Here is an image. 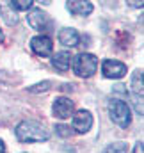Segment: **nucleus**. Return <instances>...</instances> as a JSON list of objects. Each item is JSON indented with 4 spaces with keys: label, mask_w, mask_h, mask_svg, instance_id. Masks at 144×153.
<instances>
[{
    "label": "nucleus",
    "mask_w": 144,
    "mask_h": 153,
    "mask_svg": "<svg viewBox=\"0 0 144 153\" xmlns=\"http://www.w3.org/2000/svg\"><path fill=\"white\" fill-rule=\"evenodd\" d=\"M14 132L22 143H41L48 139V132L37 121H22Z\"/></svg>",
    "instance_id": "f257e3e1"
},
{
    "label": "nucleus",
    "mask_w": 144,
    "mask_h": 153,
    "mask_svg": "<svg viewBox=\"0 0 144 153\" xmlns=\"http://www.w3.org/2000/svg\"><path fill=\"white\" fill-rule=\"evenodd\" d=\"M108 114H110V119L116 125H119L121 128H126L132 121V112H130L128 103H125L121 100H112L108 103Z\"/></svg>",
    "instance_id": "f03ea898"
},
{
    "label": "nucleus",
    "mask_w": 144,
    "mask_h": 153,
    "mask_svg": "<svg viewBox=\"0 0 144 153\" xmlns=\"http://www.w3.org/2000/svg\"><path fill=\"white\" fill-rule=\"evenodd\" d=\"M75 73L78 76H84V78H89L96 71L98 68V59L93 55V53H78L75 57Z\"/></svg>",
    "instance_id": "7ed1b4c3"
},
{
    "label": "nucleus",
    "mask_w": 144,
    "mask_h": 153,
    "mask_svg": "<svg viewBox=\"0 0 144 153\" xmlns=\"http://www.w3.org/2000/svg\"><path fill=\"white\" fill-rule=\"evenodd\" d=\"M102 73L107 78H121V76L126 75V66L119 61H114V59H105L103 64H102Z\"/></svg>",
    "instance_id": "20e7f679"
},
{
    "label": "nucleus",
    "mask_w": 144,
    "mask_h": 153,
    "mask_svg": "<svg viewBox=\"0 0 144 153\" xmlns=\"http://www.w3.org/2000/svg\"><path fill=\"white\" fill-rule=\"evenodd\" d=\"M52 111H53V116H55V117H59V119H68L70 116H73L75 105H73V102L70 98L61 96V98H57V100L53 102Z\"/></svg>",
    "instance_id": "39448f33"
},
{
    "label": "nucleus",
    "mask_w": 144,
    "mask_h": 153,
    "mask_svg": "<svg viewBox=\"0 0 144 153\" xmlns=\"http://www.w3.org/2000/svg\"><path fill=\"white\" fill-rule=\"evenodd\" d=\"M93 126V116L89 111H78L73 116V130L78 134H85L89 132Z\"/></svg>",
    "instance_id": "423d86ee"
},
{
    "label": "nucleus",
    "mask_w": 144,
    "mask_h": 153,
    "mask_svg": "<svg viewBox=\"0 0 144 153\" xmlns=\"http://www.w3.org/2000/svg\"><path fill=\"white\" fill-rule=\"evenodd\" d=\"M27 22H29V25H30L32 29H36V30H45V29L50 25L48 14L43 13L41 9H32V11L29 13V16H27Z\"/></svg>",
    "instance_id": "0eeeda50"
},
{
    "label": "nucleus",
    "mask_w": 144,
    "mask_h": 153,
    "mask_svg": "<svg viewBox=\"0 0 144 153\" xmlns=\"http://www.w3.org/2000/svg\"><path fill=\"white\" fill-rule=\"evenodd\" d=\"M30 46L41 57H48L52 53V39L48 36H36L30 39Z\"/></svg>",
    "instance_id": "6e6552de"
},
{
    "label": "nucleus",
    "mask_w": 144,
    "mask_h": 153,
    "mask_svg": "<svg viewBox=\"0 0 144 153\" xmlns=\"http://www.w3.org/2000/svg\"><path fill=\"white\" fill-rule=\"evenodd\" d=\"M68 11L75 14V16H87L93 13V4L91 2H80V0H75V2H68L66 4Z\"/></svg>",
    "instance_id": "1a4fd4ad"
},
{
    "label": "nucleus",
    "mask_w": 144,
    "mask_h": 153,
    "mask_svg": "<svg viewBox=\"0 0 144 153\" xmlns=\"http://www.w3.org/2000/svg\"><path fill=\"white\" fill-rule=\"evenodd\" d=\"M59 41H61V45H64V46H68V48H73V46H76L78 45V41H80V36H78V32L75 30V29H62L61 32H59Z\"/></svg>",
    "instance_id": "9d476101"
},
{
    "label": "nucleus",
    "mask_w": 144,
    "mask_h": 153,
    "mask_svg": "<svg viewBox=\"0 0 144 153\" xmlns=\"http://www.w3.org/2000/svg\"><path fill=\"white\" fill-rule=\"evenodd\" d=\"M71 59H73L71 53L64 50V52H57V53L53 55V61H52V62H53V66H55L59 71H66V70L70 68V64H71Z\"/></svg>",
    "instance_id": "9b49d317"
},
{
    "label": "nucleus",
    "mask_w": 144,
    "mask_h": 153,
    "mask_svg": "<svg viewBox=\"0 0 144 153\" xmlns=\"http://www.w3.org/2000/svg\"><path fill=\"white\" fill-rule=\"evenodd\" d=\"M132 85H134V93L135 98L139 100V96L143 98V71H135L134 78H132Z\"/></svg>",
    "instance_id": "f8f14e48"
},
{
    "label": "nucleus",
    "mask_w": 144,
    "mask_h": 153,
    "mask_svg": "<svg viewBox=\"0 0 144 153\" xmlns=\"http://www.w3.org/2000/svg\"><path fill=\"white\" fill-rule=\"evenodd\" d=\"M102 153H128V144L126 143H121V141L119 143H112Z\"/></svg>",
    "instance_id": "ddd939ff"
},
{
    "label": "nucleus",
    "mask_w": 144,
    "mask_h": 153,
    "mask_svg": "<svg viewBox=\"0 0 144 153\" xmlns=\"http://www.w3.org/2000/svg\"><path fill=\"white\" fill-rule=\"evenodd\" d=\"M32 4L34 2H30V0H16V2H9V7L14 11H27L32 7Z\"/></svg>",
    "instance_id": "4468645a"
},
{
    "label": "nucleus",
    "mask_w": 144,
    "mask_h": 153,
    "mask_svg": "<svg viewBox=\"0 0 144 153\" xmlns=\"http://www.w3.org/2000/svg\"><path fill=\"white\" fill-rule=\"evenodd\" d=\"M48 87H50V82H43V84L32 85L29 91H30V93H37V91H48Z\"/></svg>",
    "instance_id": "2eb2a0df"
},
{
    "label": "nucleus",
    "mask_w": 144,
    "mask_h": 153,
    "mask_svg": "<svg viewBox=\"0 0 144 153\" xmlns=\"http://www.w3.org/2000/svg\"><path fill=\"white\" fill-rule=\"evenodd\" d=\"M134 153H143V143H137V144H135Z\"/></svg>",
    "instance_id": "dca6fc26"
},
{
    "label": "nucleus",
    "mask_w": 144,
    "mask_h": 153,
    "mask_svg": "<svg viewBox=\"0 0 144 153\" xmlns=\"http://www.w3.org/2000/svg\"><path fill=\"white\" fill-rule=\"evenodd\" d=\"M0 153H5V144H4L2 139H0Z\"/></svg>",
    "instance_id": "f3484780"
},
{
    "label": "nucleus",
    "mask_w": 144,
    "mask_h": 153,
    "mask_svg": "<svg viewBox=\"0 0 144 153\" xmlns=\"http://www.w3.org/2000/svg\"><path fill=\"white\" fill-rule=\"evenodd\" d=\"M2 41H4V34H2V30H0V45H2Z\"/></svg>",
    "instance_id": "a211bd4d"
}]
</instances>
